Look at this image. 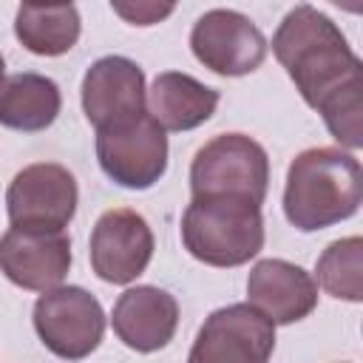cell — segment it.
Returning <instances> with one entry per match:
<instances>
[{"label": "cell", "mask_w": 363, "mask_h": 363, "mask_svg": "<svg viewBox=\"0 0 363 363\" xmlns=\"http://www.w3.org/2000/svg\"><path fill=\"white\" fill-rule=\"evenodd\" d=\"M272 54L315 111L340 91L363 85L360 57L349 48L337 23L312 6H295L281 20L272 37Z\"/></svg>", "instance_id": "1"}, {"label": "cell", "mask_w": 363, "mask_h": 363, "mask_svg": "<svg viewBox=\"0 0 363 363\" xmlns=\"http://www.w3.org/2000/svg\"><path fill=\"white\" fill-rule=\"evenodd\" d=\"M360 162L340 147H309L286 170L284 213L301 233L326 230L360 210Z\"/></svg>", "instance_id": "2"}, {"label": "cell", "mask_w": 363, "mask_h": 363, "mask_svg": "<svg viewBox=\"0 0 363 363\" xmlns=\"http://www.w3.org/2000/svg\"><path fill=\"white\" fill-rule=\"evenodd\" d=\"M184 250L210 267H241L264 247L261 204L241 196H193L182 216Z\"/></svg>", "instance_id": "3"}, {"label": "cell", "mask_w": 363, "mask_h": 363, "mask_svg": "<svg viewBox=\"0 0 363 363\" xmlns=\"http://www.w3.org/2000/svg\"><path fill=\"white\" fill-rule=\"evenodd\" d=\"M269 187L267 150L244 133H221L210 139L190 164L193 196H241L264 204Z\"/></svg>", "instance_id": "4"}, {"label": "cell", "mask_w": 363, "mask_h": 363, "mask_svg": "<svg viewBox=\"0 0 363 363\" xmlns=\"http://www.w3.org/2000/svg\"><path fill=\"white\" fill-rule=\"evenodd\" d=\"M96 159L105 176L128 190L153 187L167 170V136L150 113L96 130Z\"/></svg>", "instance_id": "5"}, {"label": "cell", "mask_w": 363, "mask_h": 363, "mask_svg": "<svg viewBox=\"0 0 363 363\" xmlns=\"http://www.w3.org/2000/svg\"><path fill=\"white\" fill-rule=\"evenodd\" d=\"M34 329L57 357L82 360L105 335V312L88 289L57 284L37 298Z\"/></svg>", "instance_id": "6"}, {"label": "cell", "mask_w": 363, "mask_h": 363, "mask_svg": "<svg viewBox=\"0 0 363 363\" xmlns=\"http://www.w3.org/2000/svg\"><path fill=\"white\" fill-rule=\"evenodd\" d=\"M79 190L68 167L54 162H37L23 167L9 190L6 210L11 227L26 230H62L77 213Z\"/></svg>", "instance_id": "7"}, {"label": "cell", "mask_w": 363, "mask_h": 363, "mask_svg": "<svg viewBox=\"0 0 363 363\" xmlns=\"http://www.w3.org/2000/svg\"><path fill=\"white\" fill-rule=\"evenodd\" d=\"M272 349L275 323L252 303H230L201 323L190 363H264Z\"/></svg>", "instance_id": "8"}, {"label": "cell", "mask_w": 363, "mask_h": 363, "mask_svg": "<svg viewBox=\"0 0 363 363\" xmlns=\"http://www.w3.org/2000/svg\"><path fill=\"white\" fill-rule=\"evenodd\" d=\"M196 60L221 77L252 74L267 57V37L241 11L213 9L201 14L190 31Z\"/></svg>", "instance_id": "9"}, {"label": "cell", "mask_w": 363, "mask_h": 363, "mask_svg": "<svg viewBox=\"0 0 363 363\" xmlns=\"http://www.w3.org/2000/svg\"><path fill=\"white\" fill-rule=\"evenodd\" d=\"M88 252L96 278L108 284H130L153 258V233L136 210L116 207L96 218Z\"/></svg>", "instance_id": "10"}, {"label": "cell", "mask_w": 363, "mask_h": 363, "mask_svg": "<svg viewBox=\"0 0 363 363\" xmlns=\"http://www.w3.org/2000/svg\"><path fill=\"white\" fill-rule=\"evenodd\" d=\"M71 269V238L62 230L11 227L0 235V272L31 292H45Z\"/></svg>", "instance_id": "11"}, {"label": "cell", "mask_w": 363, "mask_h": 363, "mask_svg": "<svg viewBox=\"0 0 363 363\" xmlns=\"http://www.w3.org/2000/svg\"><path fill=\"white\" fill-rule=\"evenodd\" d=\"M147 105L145 71L128 57H102L82 77V111L99 130L142 113Z\"/></svg>", "instance_id": "12"}, {"label": "cell", "mask_w": 363, "mask_h": 363, "mask_svg": "<svg viewBox=\"0 0 363 363\" xmlns=\"http://www.w3.org/2000/svg\"><path fill=\"white\" fill-rule=\"evenodd\" d=\"M247 298L272 323H295L318 306V284L298 264L264 258L250 269Z\"/></svg>", "instance_id": "13"}, {"label": "cell", "mask_w": 363, "mask_h": 363, "mask_svg": "<svg viewBox=\"0 0 363 363\" xmlns=\"http://www.w3.org/2000/svg\"><path fill=\"white\" fill-rule=\"evenodd\" d=\"M116 337L133 352L164 349L179 326V303L159 286H133L119 295L111 315Z\"/></svg>", "instance_id": "14"}, {"label": "cell", "mask_w": 363, "mask_h": 363, "mask_svg": "<svg viewBox=\"0 0 363 363\" xmlns=\"http://www.w3.org/2000/svg\"><path fill=\"white\" fill-rule=\"evenodd\" d=\"M218 105V91L182 71H164L147 91L150 116L164 130H193L204 125Z\"/></svg>", "instance_id": "15"}, {"label": "cell", "mask_w": 363, "mask_h": 363, "mask_svg": "<svg viewBox=\"0 0 363 363\" xmlns=\"http://www.w3.org/2000/svg\"><path fill=\"white\" fill-rule=\"evenodd\" d=\"M62 96L51 77L14 74L0 85V125L20 133H37L54 125L60 116Z\"/></svg>", "instance_id": "16"}, {"label": "cell", "mask_w": 363, "mask_h": 363, "mask_svg": "<svg viewBox=\"0 0 363 363\" xmlns=\"http://www.w3.org/2000/svg\"><path fill=\"white\" fill-rule=\"evenodd\" d=\"M14 34L31 54L60 57L79 40V11L65 6H20L14 17Z\"/></svg>", "instance_id": "17"}, {"label": "cell", "mask_w": 363, "mask_h": 363, "mask_svg": "<svg viewBox=\"0 0 363 363\" xmlns=\"http://www.w3.org/2000/svg\"><path fill=\"white\" fill-rule=\"evenodd\" d=\"M318 284L326 295L360 303L363 301V238L349 235L332 241L318 258Z\"/></svg>", "instance_id": "18"}, {"label": "cell", "mask_w": 363, "mask_h": 363, "mask_svg": "<svg viewBox=\"0 0 363 363\" xmlns=\"http://www.w3.org/2000/svg\"><path fill=\"white\" fill-rule=\"evenodd\" d=\"M179 0H111V9L130 26L147 28L173 14Z\"/></svg>", "instance_id": "19"}, {"label": "cell", "mask_w": 363, "mask_h": 363, "mask_svg": "<svg viewBox=\"0 0 363 363\" xmlns=\"http://www.w3.org/2000/svg\"><path fill=\"white\" fill-rule=\"evenodd\" d=\"M26 6H65V3H74V0H23Z\"/></svg>", "instance_id": "20"}, {"label": "cell", "mask_w": 363, "mask_h": 363, "mask_svg": "<svg viewBox=\"0 0 363 363\" xmlns=\"http://www.w3.org/2000/svg\"><path fill=\"white\" fill-rule=\"evenodd\" d=\"M3 71H6V62H3V54H0V85H3Z\"/></svg>", "instance_id": "21"}]
</instances>
